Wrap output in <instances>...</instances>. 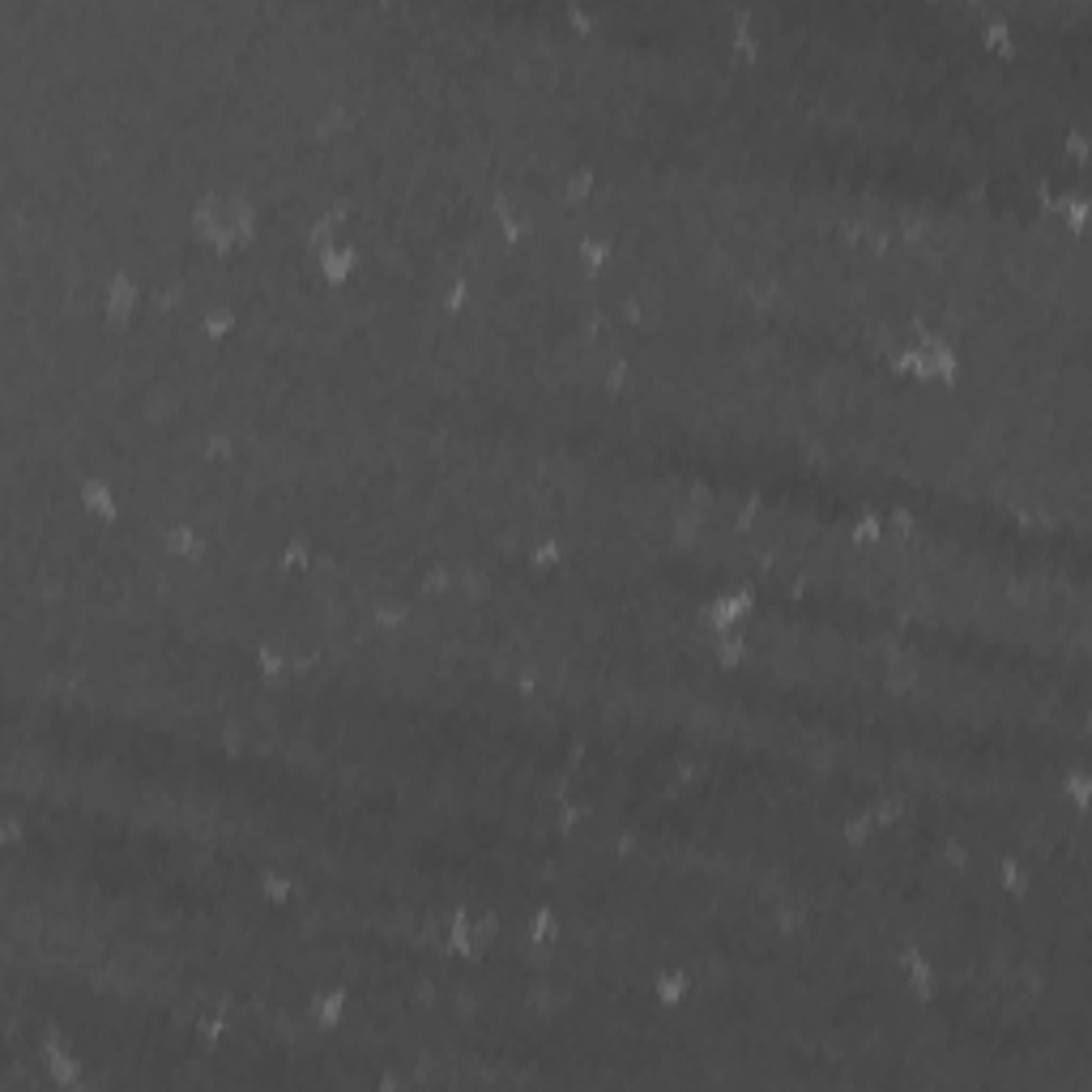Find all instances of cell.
<instances>
[{"instance_id":"5","label":"cell","mask_w":1092,"mask_h":1092,"mask_svg":"<svg viewBox=\"0 0 1092 1092\" xmlns=\"http://www.w3.org/2000/svg\"><path fill=\"white\" fill-rule=\"evenodd\" d=\"M162 547L176 555V560H197L201 547H205V533L201 525H192V521H172L162 529Z\"/></svg>"},{"instance_id":"6","label":"cell","mask_w":1092,"mask_h":1092,"mask_svg":"<svg viewBox=\"0 0 1092 1092\" xmlns=\"http://www.w3.org/2000/svg\"><path fill=\"white\" fill-rule=\"evenodd\" d=\"M687 994H692V978L683 974V968H658V974H653V999H658L666 1011L683 1007Z\"/></svg>"},{"instance_id":"11","label":"cell","mask_w":1092,"mask_h":1092,"mask_svg":"<svg viewBox=\"0 0 1092 1092\" xmlns=\"http://www.w3.org/2000/svg\"><path fill=\"white\" fill-rule=\"evenodd\" d=\"M841 837H845V845H854V849H866L870 841H875L880 828H875V819H870V807H862V811H854V815H845Z\"/></svg>"},{"instance_id":"8","label":"cell","mask_w":1092,"mask_h":1092,"mask_svg":"<svg viewBox=\"0 0 1092 1092\" xmlns=\"http://www.w3.org/2000/svg\"><path fill=\"white\" fill-rule=\"evenodd\" d=\"M560 939H564L560 913H555L551 905H538V909L529 913V921H525V943H533V948H555Z\"/></svg>"},{"instance_id":"3","label":"cell","mask_w":1092,"mask_h":1092,"mask_svg":"<svg viewBox=\"0 0 1092 1092\" xmlns=\"http://www.w3.org/2000/svg\"><path fill=\"white\" fill-rule=\"evenodd\" d=\"M317 274L325 278V282H346L350 274H359V248L350 244V239H337V244H329V248H321L317 252Z\"/></svg>"},{"instance_id":"9","label":"cell","mask_w":1092,"mask_h":1092,"mask_svg":"<svg viewBox=\"0 0 1092 1092\" xmlns=\"http://www.w3.org/2000/svg\"><path fill=\"white\" fill-rule=\"evenodd\" d=\"M256 896H260L265 905L286 909V905L299 896V880L290 875V870H265V875L256 880Z\"/></svg>"},{"instance_id":"2","label":"cell","mask_w":1092,"mask_h":1092,"mask_svg":"<svg viewBox=\"0 0 1092 1092\" xmlns=\"http://www.w3.org/2000/svg\"><path fill=\"white\" fill-rule=\"evenodd\" d=\"M73 495H78V504L86 508L90 517H103V521L120 517V495H115L111 482H103V478H78V482H73Z\"/></svg>"},{"instance_id":"4","label":"cell","mask_w":1092,"mask_h":1092,"mask_svg":"<svg viewBox=\"0 0 1092 1092\" xmlns=\"http://www.w3.org/2000/svg\"><path fill=\"white\" fill-rule=\"evenodd\" d=\"M346 1007H350V994L342 990V986H325V990H317L312 994V1025H317L321 1033H329V1029H337L346 1020Z\"/></svg>"},{"instance_id":"10","label":"cell","mask_w":1092,"mask_h":1092,"mask_svg":"<svg viewBox=\"0 0 1092 1092\" xmlns=\"http://www.w3.org/2000/svg\"><path fill=\"white\" fill-rule=\"evenodd\" d=\"M909 815H913V807H909L905 794H888V798H880V803H870V819H875L880 833H892L896 823L909 819Z\"/></svg>"},{"instance_id":"7","label":"cell","mask_w":1092,"mask_h":1092,"mask_svg":"<svg viewBox=\"0 0 1092 1092\" xmlns=\"http://www.w3.org/2000/svg\"><path fill=\"white\" fill-rule=\"evenodd\" d=\"M444 943L448 952L461 960H478V943H474V913L470 909H453L448 927H444Z\"/></svg>"},{"instance_id":"1","label":"cell","mask_w":1092,"mask_h":1092,"mask_svg":"<svg viewBox=\"0 0 1092 1092\" xmlns=\"http://www.w3.org/2000/svg\"><path fill=\"white\" fill-rule=\"evenodd\" d=\"M137 307H141V282L129 270H111L103 282V317L125 325V321H133Z\"/></svg>"}]
</instances>
